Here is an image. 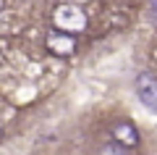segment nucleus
Listing matches in <instances>:
<instances>
[{
  "instance_id": "obj_6",
  "label": "nucleus",
  "mask_w": 157,
  "mask_h": 155,
  "mask_svg": "<svg viewBox=\"0 0 157 155\" xmlns=\"http://www.w3.org/2000/svg\"><path fill=\"white\" fill-rule=\"evenodd\" d=\"M155 3H157V0H155Z\"/></svg>"
},
{
  "instance_id": "obj_4",
  "label": "nucleus",
  "mask_w": 157,
  "mask_h": 155,
  "mask_svg": "<svg viewBox=\"0 0 157 155\" xmlns=\"http://www.w3.org/2000/svg\"><path fill=\"white\" fill-rule=\"evenodd\" d=\"M45 45H47V50H50L52 55H71L73 50H76V39H73V34H63V32L47 34Z\"/></svg>"
},
{
  "instance_id": "obj_1",
  "label": "nucleus",
  "mask_w": 157,
  "mask_h": 155,
  "mask_svg": "<svg viewBox=\"0 0 157 155\" xmlns=\"http://www.w3.org/2000/svg\"><path fill=\"white\" fill-rule=\"evenodd\" d=\"M52 24L63 34H78L86 29V13L78 6H60L52 13Z\"/></svg>"
},
{
  "instance_id": "obj_3",
  "label": "nucleus",
  "mask_w": 157,
  "mask_h": 155,
  "mask_svg": "<svg viewBox=\"0 0 157 155\" xmlns=\"http://www.w3.org/2000/svg\"><path fill=\"white\" fill-rule=\"evenodd\" d=\"M113 142L118 145H123L126 150H134L136 145H139V132H136V126L131 121H118L113 124Z\"/></svg>"
},
{
  "instance_id": "obj_2",
  "label": "nucleus",
  "mask_w": 157,
  "mask_h": 155,
  "mask_svg": "<svg viewBox=\"0 0 157 155\" xmlns=\"http://www.w3.org/2000/svg\"><path fill=\"white\" fill-rule=\"evenodd\" d=\"M136 95H139L144 108L157 111V82H155L152 74H139V79H136Z\"/></svg>"
},
{
  "instance_id": "obj_5",
  "label": "nucleus",
  "mask_w": 157,
  "mask_h": 155,
  "mask_svg": "<svg viewBox=\"0 0 157 155\" xmlns=\"http://www.w3.org/2000/svg\"><path fill=\"white\" fill-rule=\"evenodd\" d=\"M100 155H126V147H123V145H118V142H107L105 147H102Z\"/></svg>"
}]
</instances>
